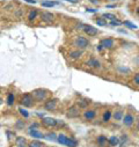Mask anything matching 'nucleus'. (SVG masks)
Returning <instances> with one entry per match:
<instances>
[{
  "label": "nucleus",
  "instance_id": "obj_1",
  "mask_svg": "<svg viewBox=\"0 0 139 147\" xmlns=\"http://www.w3.org/2000/svg\"><path fill=\"white\" fill-rule=\"evenodd\" d=\"M31 94H32L34 98L36 100V101L42 102V101H45V100H47L49 92H48L47 89H44V88H37V89L32 90V93H31Z\"/></svg>",
  "mask_w": 139,
  "mask_h": 147
},
{
  "label": "nucleus",
  "instance_id": "obj_2",
  "mask_svg": "<svg viewBox=\"0 0 139 147\" xmlns=\"http://www.w3.org/2000/svg\"><path fill=\"white\" fill-rule=\"evenodd\" d=\"M35 101H36V100L34 98L32 94H24V95H22L21 98H20V103H21V105H23L24 108H30V107H32V105L35 104Z\"/></svg>",
  "mask_w": 139,
  "mask_h": 147
},
{
  "label": "nucleus",
  "instance_id": "obj_3",
  "mask_svg": "<svg viewBox=\"0 0 139 147\" xmlns=\"http://www.w3.org/2000/svg\"><path fill=\"white\" fill-rule=\"evenodd\" d=\"M74 45L80 50H85L89 47V41L84 36H77V38L74 40Z\"/></svg>",
  "mask_w": 139,
  "mask_h": 147
},
{
  "label": "nucleus",
  "instance_id": "obj_4",
  "mask_svg": "<svg viewBox=\"0 0 139 147\" xmlns=\"http://www.w3.org/2000/svg\"><path fill=\"white\" fill-rule=\"evenodd\" d=\"M66 116L68 118H78L80 116V108L78 105H72L70 107L67 113H66Z\"/></svg>",
  "mask_w": 139,
  "mask_h": 147
},
{
  "label": "nucleus",
  "instance_id": "obj_5",
  "mask_svg": "<svg viewBox=\"0 0 139 147\" xmlns=\"http://www.w3.org/2000/svg\"><path fill=\"white\" fill-rule=\"evenodd\" d=\"M57 104H58V100L57 98H48L44 102V109L48 111H53L57 109Z\"/></svg>",
  "mask_w": 139,
  "mask_h": 147
},
{
  "label": "nucleus",
  "instance_id": "obj_6",
  "mask_svg": "<svg viewBox=\"0 0 139 147\" xmlns=\"http://www.w3.org/2000/svg\"><path fill=\"white\" fill-rule=\"evenodd\" d=\"M82 30L85 31L86 35L89 36V37H94V36H96V35L99 34V29L95 28V27H93V26H90V24H85V23H84Z\"/></svg>",
  "mask_w": 139,
  "mask_h": 147
},
{
  "label": "nucleus",
  "instance_id": "obj_7",
  "mask_svg": "<svg viewBox=\"0 0 139 147\" xmlns=\"http://www.w3.org/2000/svg\"><path fill=\"white\" fill-rule=\"evenodd\" d=\"M41 20L45 23H51L55 21V15L51 13V12H48V11H44L41 13Z\"/></svg>",
  "mask_w": 139,
  "mask_h": 147
},
{
  "label": "nucleus",
  "instance_id": "obj_8",
  "mask_svg": "<svg viewBox=\"0 0 139 147\" xmlns=\"http://www.w3.org/2000/svg\"><path fill=\"white\" fill-rule=\"evenodd\" d=\"M100 44L103 47V49H113L115 47V41L110 37H107V38H103Z\"/></svg>",
  "mask_w": 139,
  "mask_h": 147
},
{
  "label": "nucleus",
  "instance_id": "obj_9",
  "mask_svg": "<svg viewBox=\"0 0 139 147\" xmlns=\"http://www.w3.org/2000/svg\"><path fill=\"white\" fill-rule=\"evenodd\" d=\"M42 124L47 127H55V126H57V119H55L52 117H44V118H42Z\"/></svg>",
  "mask_w": 139,
  "mask_h": 147
},
{
  "label": "nucleus",
  "instance_id": "obj_10",
  "mask_svg": "<svg viewBox=\"0 0 139 147\" xmlns=\"http://www.w3.org/2000/svg\"><path fill=\"white\" fill-rule=\"evenodd\" d=\"M122 122L125 126H131L134 123V116L132 114H124V117H123Z\"/></svg>",
  "mask_w": 139,
  "mask_h": 147
},
{
  "label": "nucleus",
  "instance_id": "obj_11",
  "mask_svg": "<svg viewBox=\"0 0 139 147\" xmlns=\"http://www.w3.org/2000/svg\"><path fill=\"white\" fill-rule=\"evenodd\" d=\"M84 117L87 121H93L96 117V110H94V109H87L86 111L84 113Z\"/></svg>",
  "mask_w": 139,
  "mask_h": 147
},
{
  "label": "nucleus",
  "instance_id": "obj_12",
  "mask_svg": "<svg viewBox=\"0 0 139 147\" xmlns=\"http://www.w3.org/2000/svg\"><path fill=\"white\" fill-rule=\"evenodd\" d=\"M86 64L88 65V67H92V68H100L101 67V63L96 58H89Z\"/></svg>",
  "mask_w": 139,
  "mask_h": 147
},
{
  "label": "nucleus",
  "instance_id": "obj_13",
  "mask_svg": "<svg viewBox=\"0 0 139 147\" xmlns=\"http://www.w3.org/2000/svg\"><path fill=\"white\" fill-rule=\"evenodd\" d=\"M29 134H30L32 138H35V139H43V138H44V134H43L41 131L36 130V129L29 130Z\"/></svg>",
  "mask_w": 139,
  "mask_h": 147
},
{
  "label": "nucleus",
  "instance_id": "obj_14",
  "mask_svg": "<svg viewBox=\"0 0 139 147\" xmlns=\"http://www.w3.org/2000/svg\"><path fill=\"white\" fill-rule=\"evenodd\" d=\"M108 142H109V145H110V146H114V147H116V146L121 145V139H119L118 137H115V136H113V137H110V138L108 139Z\"/></svg>",
  "mask_w": 139,
  "mask_h": 147
},
{
  "label": "nucleus",
  "instance_id": "obj_15",
  "mask_svg": "<svg viewBox=\"0 0 139 147\" xmlns=\"http://www.w3.org/2000/svg\"><path fill=\"white\" fill-rule=\"evenodd\" d=\"M81 56H82V50H80V49L73 50L70 52V58H72V59H79Z\"/></svg>",
  "mask_w": 139,
  "mask_h": 147
},
{
  "label": "nucleus",
  "instance_id": "obj_16",
  "mask_svg": "<svg viewBox=\"0 0 139 147\" xmlns=\"http://www.w3.org/2000/svg\"><path fill=\"white\" fill-rule=\"evenodd\" d=\"M113 117L115 121H122L124 117V111L123 110H116V111L113 114Z\"/></svg>",
  "mask_w": 139,
  "mask_h": 147
},
{
  "label": "nucleus",
  "instance_id": "obj_17",
  "mask_svg": "<svg viewBox=\"0 0 139 147\" xmlns=\"http://www.w3.org/2000/svg\"><path fill=\"white\" fill-rule=\"evenodd\" d=\"M67 139H68V137L65 136V134H63V133H60V134L57 136V141H58V144H60V145H65V146H66Z\"/></svg>",
  "mask_w": 139,
  "mask_h": 147
},
{
  "label": "nucleus",
  "instance_id": "obj_18",
  "mask_svg": "<svg viewBox=\"0 0 139 147\" xmlns=\"http://www.w3.org/2000/svg\"><path fill=\"white\" fill-rule=\"evenodd\" d=\"M113 117V114H111V111L110 110H106V111L103 113V116H102V121L104 122V123H107V122H109L110 121V118Z\"/></svg>",
  "mask_w": 139,
  "mask_h": 147
},
{
  "label": "nucleus",
  "instance_id": "obj_19",
  "mask_svg": "<svg viewBox=\"0 0 139 147\" xmlns=\"http://www.w3.org/2000/svg\"><path fill=\"white\" fill-rule=\"evenodd\" d=\"M41 5H42V7H45V8H51V7L56 6V5H57V3L51 1V0H44V1H42V3H41Z\"/></svg>",
  "mask_w": 139,
  "mask_h": 147
},
{
  "label": "nucleus",
  "instance_id": "obj_20",
  "mask_svg": "<svg viewBox=\"0 0 139 147\" xmlns=\"http://www.w3.org/2000/svg\"><path fill=\"white\" fill-rule=\"evenodd\" d=\"M37 15H38V12L36 9H31L29 12V14H28V20L29 21H35L36 18H37Z\"/></svg>",
  "mask_w": 139,
  "mask_h": 147
},
{
  "label": "nucleus",
  "instance_id": "obj_21",
  "mask_svg": "<svg viewBox=\"0 0 139 147\" xmlns=\"http://www.w3.org/2000/svg\"><path fill=\"white\" fill-rule=\"evenodd\" d=\"M95 22H96V24H97V26H101V27L108 26L107 20H106V19H103L102 16H101V18H96V19H95Z\"/></svg>",
  "mask_w": 139,
  "mask_h": 147
},
{
  "label": "nucleus",
  "instance_id": "obj_22",
  "mask_svg": "<svg viewBox=\"0 0 139 147\" xmlns=\"http://www.w3.org/2000/svg\"><path fill=\"white\" fill-rule=\"evenodd\" d=\"M123 24L125 26V28H128V29H130V30H136V29H138V27H137L134 23H132L131 21H124Z\"/></svg>",
  "mask_w": 139,
  "mask_h": 147
},
{
  "label": "nucleus",
  "instance_id": "obj_23",
  "mask_svg": "<svg viewBox=\"0 0 139 147\" xmlns=\"http://www.w3.org/2000/svg\"><path fill=\"white\" fill-rule=\"evenodd\" d=\"M88 104H89V101H88V100H85V98L79 100V101H78V103H77V105H78L79 108H82V109L87 108V107H88Z\"/></svg>",
  "mask_w": 139,
  "mask_h": 147
},
{
  "label": "nucleus",
  "instance_id": "obj_24",
  "mask_svg": "<svg viewBox=\"0 0 139 147\" xmlns=\"http://www.w3.org/2000/svg\"><path fill=\"white\" fill-rule=\"evenodd\" d=\"M66 146L67 147H77L78 146V141L74 138H68L67 142H66Z\"/></svg>",
  "mask_w": 139,
  "mask_h": 147
},
{
  "label": "nucleus",
  "instance_id": "obj_25",
  "mask_svg": "<svg viewBox=\"0 0 139 147\" xmlns=\"http://www.w3.org/2000/svg\"><path fill=\"white\" fill-rule=\"evenodd\" d=\"M102 18L106 19V20H109V21H113V20L117 19V16L115 14H111V13H104V14H102Z\"/></svg>",
  "mask_w": 139,
  "mask_h": 147
},
{
  "label": "nucleus",
  "instance_id": "obj_26",
  "mask_svg": "<svg viewBox=\"0 0 139 147\" xmlns=\"http://www.w3.org/2000/svg\"><path fill=\"white\" fill-rule=\"evenodd\" d=\"M44 138H45V139H48V140L53 141V140H57V134H56L55 132H49V133L44 134Z\"/></svg>",
  "mask_w": 139,
  "mask_h": 147
},
{
  "label": "nucleus",
  "instance_id": "obj_27",
  "mask_svg": "<svg viewBox=\"0 0 139 147\" xmlns=\"http://www.w3.org/2000/svg\"><path fill=\"white\" fill-rule=\"evenodd\" d=\"M15 102V95L13 93H9L8 96H7V104L8 105H13Z\"/></svg>",
  "mask_w": 139,
  "mask_h": 147
},
{
  "label": "nucleus",
  "instance_id": "obj_28",
  "mask_svg": "<svg viewBox=\"0 0 139 147\" xmlns=\"http://www.w3.org/2000/svg\"><path fill=\"white\" fill-rule=\"evenodd\" d=\"M107 141H108L107 137H104V136H99V137H97V144H99L100 146H103L104 144H107Z\"/></svg>",
  "mask_w": 139,
  "mask_h": 147
},
{
  "label": "nucleus",
  "instance_id": "obj_29",
  "mask_svg": "<svg viewBox=\"0 0 139 147\" xmlns=\"http://www.w3.org/2000/svg\"><path fill=\"white\" fill-rule=\"evenodd\" d=\"M28 147H43V144L38 140H32L31 142H29Z\"/></svg>",
  "mask_w": 139,
  "mask_h": 147
},
{
  "label": "nucleus",
  "instance_id": "obj_30",
  "mask_svg": "<svg viewBox=\"0 0 139 147\" xmlns=\"http://www.w3.org/2000/svg\"><path fill=\"white\" fill-rule=\"evenodd\" d=\"M111 27H119V26H122L123 24V22L122 21H119L118 19H116V20H113V21H110V23H109Z\"/></svg>",
  "mask_w": 139,
  "mask_h": 147
},
{
  "label": "nucleus",
  "instance_id": "obj_31",
  "mask_svg": "<svg viewBox=\"0 0 139 147\" xmlns=\"http://www.w3.org/2000/svg\"><path fill=\"white\" fill-rule=\"evenodd\" d=\"M19 113H20V115L23 116L24 118H28V117H29V113L27 111L26 109H23V108H19Z\"/></svg>",
  "mask_w": 139,
  "mask_h": 147
},
{
  "label": "nucleus",
  "instance_id": "obj_32",
  "mask_svg": "<svg viewBox=\"0 0 139 147\" xmlns=\"http://www.w3.org/2000/svg\"><path fill=\"white\" fill-rule=\"evenodd\" d=\"M15 127H16L18 130H22V129L24 127V122L21 121V119L16 121V123H15Z\"/></svg>",
  "mask_w": 139,
  "mask_h": 147
},
{
  "label": "nucleus",
  "instance_id": "obj_33",
  "mask_svg": "<svg viewBox=\"0 0 139 147\" xmlns=\"http://www.w3.org/2000/svg\"><path fill=\"white\" fill-rule=\"evenodd\" d=\"M16 145H18V146H24V145H26V139L22 138V137L18 138V139H16Z\"/></svg>",
  "mask_w": 139,
  "mask_h": 147
},
{
  "label": "nucleus",
  "instance_id": "obj_34",
  "mask_svg": "<svg viewBox=\"0 0 139 147\" xmlns=\"http://www.w3.org/2000/svg\"><path fill=\"white\" fill-rule=\"evenodd\" d=\"M133 84L136 86H139V72L137 73V74L134 76V78H133Z\"/></svg>",
  "mask_w": 139,
  "mask_h": 147
},
{
  "label": "nucleus",
  "instance_id": "obj_35",
  "mask_svg": "<svg viewBox=\"0 0 139 147\" xmlns=\"http://www.w3.org/2000/svg\"><path fill=\"white\" fill-rule=\"evenodd\" d=\"M86 12L87 13H97V9H95V8H86Z\"/></svg>",
  "mask_w": 139,
  "mask_h": 147
},
{
  "label": "nucleus",
  "instance_id": "obj_36",
  "mask_svg": "<svg viewBox=\"0 0 139 147\" xmlns=\"http://www.w3.org/2000/svg\"><path fill=\"white\" fill-rule=\"evenodd\" d=\"M64 1H67V3H70V4H78L80 0H64Z\"/></svg>",
  "mask_w": 139,
  "mask_h": 147
},
{
  "label": "nucleus",
  "instance_id": "obj_37",
  "mask_svg": "<svg viewBox=\"0 0 139 147\" xmlns=\"http://www.w3.org/2000/svg\"><path fill=\"white\" fill-rule=\"evenodd\" d=\"M38 126V124L37 123H34V124H31L30 126H29V130H34V129H36Z\"/></svg>",
  "mask_w": 139,
  "mask_h": 147
},
{
  "label": "nucleus",
  "instance_id": "obj_38",
  "mask_svg": "<svg viewBox=\"0 0 139 147\" xmlns=\"http://www.w3.org/2000/svg\"><path fill=\"white\" fill-rule=\"evenodd\" d=\"M89 3H92L93 5H97L99 4V0H89Z\"/></svg>",
  "mask_w": 139,
  "mask_h": 147
},
{
  "label": "nucleus",
  "instance_id": "obj_39",
  "mask_svg": "<svg viewBox=\"0 0 139 147\" xmlns=\"http://www.w3.org/2000/svg\"><path fill=\"white\" fill-rule=\"evenodd\" d=\"M24 1H27L29 4H36V0H24Z\"/></svg>",
  "mask_w": 139,
  "mask_h": 147
},
{
  "label": "nucleus",
  "instance_id": "obj_40",
  "mask_svg": "<svg viewBox=\"0 0 139 147\" xmlns=\"http://www.w3.org/2000/svg\"><path fill=\"white\" fill-rule=\"evenodd\" d=\"M96 49H97V51H102V49H103V47H102V45H101V44H99V45H97V48H96Z\"/></svg>",
  "mask_w": 139,
  "mask_h": 147
},
{
  "label": "nucleus",
  "instance_id": "obj_41",
  "mask_svg": "<svg viewBox=\"0 0 139 147\" xmlns=\"http://www.w3.org/2000/svg\"><path fill=\"white\" fill-rule=\"evenodd\" d=\"M107 7H109V8H114V7H116V5H108Z\"/></svg>",
  "mask_w": 139,
  "mask_h": 147
},
{
  "label": "nucleus",
  "instance_id": "obj_42",
  "mask_svg": "<svg viewBox=\"0 0 139 147\" xmlns=\"http://www.w3.org/2000/svg\"><path fill=\"white\" fill-rule=\"evenodd\" d=\"M136 13H137V14H138V15H139V6H138V7H137V8H136Z\"/></svg>",
  "mask_w": 139,
  "mask_h": 147
},
{
  "label": "nucleus",
  "instance_id": "obj_43",
  "mask_svg": "<svg viewBox=\"0 0 139 147\" xmlns=\"http://www.w3.org/2000/svg\"><path fill=\"white\" fill-rule=\"evenodd\" d=\"M108 1H115L116 3V1H118V0H108Z\"/></svg>",
  "mask_w": 139,
  "mask_h": 147
},
{
  "label": "nucleus",
  "instance_id": "obj_44",
  "mask_svg": "<svg viewBox=\"0 0 139 147\" xmlns=\"http://www.w3.org/2000/svg\"><path fill=\"white\" fill-rule=\"evenodd\" d=\"M137 129L139 130V121H138V124H137Z\"/></svg>",
  "mask_w": 139,
  "mask_h": 147
},
{
  "label": "nucleus",
  "instance_id": "obj_45",
  "mask_svg": "<svg viewBox=\"0 0 139 147\" xmlns=\"http://www.w3.org/2000/svg\"><path fill=\"white\" fill-rule=\"evenodd\" d=\"M18 147H24V146H18Z\"/></svg>",
  "mask_w": 139,
  "mask_h": 147
},
{
  "label": "nucleus",
  "instance_id": "obj_46",
  "mask_svg": "<svg viewBox=\"0 0 139 147\" xmlns=\"http://www.w3.org/2000/svg\"><path fill=\"white\" fill-rule=\"evenodd\" d=\"M0 101H1V98H0Z\"/></svg>",
  "mask_w": 139,
  "mask_h": 147
}]
</instances>
